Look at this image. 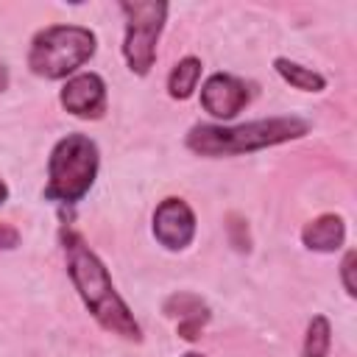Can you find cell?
Returning a JSON list of instances; mask_svg holds the SVG:
<instances>
[{
  "mask_svg": "<svg viewBox=\"0 0 357 357\" xmlns=\"http://www.w3.org/2000/svg\"><path fill=\"white\" fill-rule=\"evenodd\" d=\"M61 243H64V254H67L70 279H73L78 296L84 298L86 310L92 312V318L103 329H109L120 337L139 340V324L134 321L126 301L117 296V290L109 279V271L98 259V254L75 231H61Z\"/></svg>",
  "mask_w": 357,
  "mask_h": 357,
  "instance_id": "cell-1",
  "label": "cell"
},
{
  "mask_svg": "<svg viewBox=\"0 0 357 357\" xmlns=\"http://www.w3.org/2000/svg\"><path fill=\"white\" fill-rule=\"evenodd\" d=\"M310 131L301 117H268L243 126H192L187 134V148L201 156H234L271 148L287 139H298Z\"/></svg>",
  "mask_w": 357,
  "mask_h": 357,
  "instance_id": "cell-2",
  "label": "cell"
},
{
  "mask_svg": "<svg viewBox=\"0 0 357 357\" xmlns=\"http://www.w3.org/2000/svg\"><path fill=\"white\" fill-rule=\"evenodd\" d=\"M98 173V148L84 134H67L56 142L47 162V187L45 198L59 204L81 201Z\"/></svg>",
  "mask_w": 357,
  "mask_h": 357,
  "instance_id": "cell-3",
  "label": "cell"
},
{
  "mask_svg": "<svg viewBox=\"0 0 357 357\" xmlns=\"http://www.w3.org/2000/svg\"><path fill=\"white\" fill-rule=\"evenodd\" d=\"M95 56V33L81 25H47L31 42L28 67L42 78H67Z\"/></svg>",
  "mask_w": 357,
  "mask_h": 357,
  "instance_id": "cell-4",
  "label": "cell"
},
{
  "mask_svg": "<svg viewBox=\"0 0 357 357\" xmlns=\"http://www.w3.org/2000/svg\"><path fill=\"white\" fill-rule=\"evenodd\" d=\"M126 14V42L123 56L131 67V73L145 75L153 67L156 59V42L167 17V3L162 0H123L120 3Z\"/></svg>",
  "mask_w": 357,
  "mask_h": 357,
  "instance_id": "cell-5",
  "label": "cell"
},
{
  "mask_svg": "<svg viewBox=\"0 0 357 357\" xmlns=\"http://www.w3.org/2000/svg\"><path fill=\"white\" fill-rule=\"evenodd\" d=\"M153 237L170 248L181 251L195 237V215L181 198H165L153 212Z\"/></svg>",
  "mask_w": 357,
  "mask_h": 357,
  "instance_id": "cell-6",
  "label": "cell"
},
{
  "mask_svg": "<svg viewBox=\"0 0 357 357\" xmlns=\"http://www.w3.org/2000/svg\"><path fill=\"white\" fill-rule=\"evenodd\" d=\"M248 98V86L229 73H215L201 86V106L218 120H231L237 112L245 109Z\"/></svg>",
  "mask_w": 357,
  "mask_h": 357,
  "instance_id": "cell-7",
  "label": "cell"
},
{
  "mask_svg": "<svg viewBox=\"0 0 357 357\" xmlns=\"http://www.w3.org/2000/svg\"><path fill=\"white\" fill-rule=\"evenodd\" d=\"M61 106L86 120H98L106 112V84L98 73H78L61 86Z\"/></svg>",
  "mask_w": 357,
  "mask_h": 357,
  "instance_id": "cell-8",
  "label": "cell"
},
{
  "mask_svg": "<svg viewBox=\"0 0 357 357\" xmlns=\"http://www.w3.org/2000/svg\"><path fill=\"white\" fill-rule=\"evenodd\" d=\"M165 312L173 315V318H178V335L184 340H195L201 335L204 324L209 321L206 304L198 296H192V293H176V296H170L165 301Z\"/></svg>",
  "mask_w": 357,
  "mask_h": 357,
  "instance_id": "cell-9",
  "label": "cell"
},
{
  "mask_svg": "<svg viewBox=\"0 0 357 357\" xmlns=\"http://www.w3.org/2000/svg\"><path fill=\"white\" fill-rule=\"evenodd\" d=\"M301 240L312 251H337L346 240V226L337 215H321L304 226Z\"/></svg>",
  "mask_w": 357,
  "mask_h": 357,
  "instance_id": "cell-10",
  "label": "cell"
},
{
  "mask_svg": "<svg viewBox=\"0 0 357 357\" xmlns=\"http://www.w3.org/2000/svg\"><path fill=\"white\" fill-rule=\"evenodd\" d=\"M198 78H201V61L192 59V56H187V59H181V61L170 70L167 92H170L173 98H178V100H187V98L195 92Z\"/></svg>",
  "mask_w": 357,
  "mask_h": 357,
  "instance_id": "cell-11",
  "label": "cell"
},
{
  "mask_svg": "<svg viewBox=\"0 0 357 357\" xmlns=\"http://www.w3.org/2000/svg\"><path fill=\"white\" fill-rule=\"evenodd\" d=\"M273 67H276V73H279L290 86H296V89H301V92H321V89L326 86V78H324L321 73H315V70H310V67H301V64H296V61H290V59H276Z\"/></svg>",
  "mask_w": 357,
  "mask_h": 357,
  "instance_id": "cell-12",
  "label": "cell"
},
{
  "mask_svg": "<svg viewBox=\"0 0 357 357\" xmlns=\"http://www.w3.org/2000/svg\"><path fill=\"white\" fill-rule=\"evenodd\" d=\"M329 346H332V326H329V321L324 315H315L310 321V326H307L301 354L304 357H326Z\"/></svg>",
  "mask_w": 357,
  "mask_h": 357,
  "instance_id": "cell-13",
  "label": "cell"
},
{
  "mask_svg": "<svg viewBox=\"0 0 357 357\" xmlns=\"http://www.w3.org/2000/svg\"><path fill=\"white\" fill-rule=\"evenodd\" d=\"M20 245V231L11 223L0 220V248H17Z\"/></svg>",
  "mask_w": 357,
  "mask_h": 357,
  "instance_id": "cell-14",
  "label": "cell"
},
{
  "mask_svg": "<svg viewBox=\"0 0 357 357\" xmlns=\"http://www.w3.org/2000/svg\"><path fill=\"white\" fill-rule=\"evenodd\" d=\"M351 271H354V251H346V257H343V265H340V273H343V284H346V293H349V296H354Z\"/></svg>",
  "mask_w": 357,
  "mask_h": 357,
  "instance_id": "cell-15",
  "label": "cell"
},
{
  "mask_svg": "<svg viewBox=\"0 0 357 357\" xmlns=\"http://www.w3.org/2000/svg\"><path fill=\"white\" fill-rule=\"evenodd\" d=\"M6 84H8V73H6V67L0 64V89H6Z\"/></svg>",
  "mask_w": 357,
  "mask_h": 357,
  "instance_id": "cell-16",
  "label": "cell"
},
{
  "mask_svg": "<svg viewBox=\"0 0 357 357\" xmlns=\"http://www.w3.org/2000/svg\"><path fill=\"white\" fill-rule=\"evenodd\" d=\"M6 198H8V187H6V181L0 178V204H6Z\"/></svg>",
  "mask_w": 357,
  "mask_h": 357,
  "instance_id": "cell-17",
  "label": "cell"
},
{
  "mask_svg": "<svg viewBox=\"0 0 357 357\" xmlns=\"http://www.w3.org/2000/svg\"><path fill=\"white\" fill-rule=\"evenodd\" d=\"M181 357H204V354H198V351H187V354H181Z\"/></svg>",
  "mask_w": 357,
  "mask_h": 357,
  "instance_id": "cell-18",
  "label": "cell"
}]
</instances>
